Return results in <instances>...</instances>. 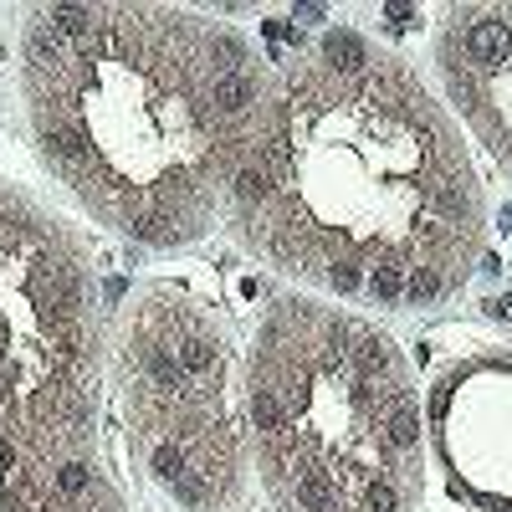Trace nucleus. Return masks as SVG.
Segmentation results:
<instances>
[{"instance_id": "2", "label": "nucleus", "mask_w": 512, "mask_h": 512, "mask_svg": "<svg viewBox=\"0 0 512 512\" xmlns=\"http://www.w3.org/2000/svg\"><path fill=\"white\" fill-rule=\"evenodd\" d=\"M272 62L190 6L57 0L21 26L36 164L103 231L149 251L226 221Z\"/></svg>"}, {"instance_id": "1", "label": "nucleus", "mask_w": 512, "mask_h": 512, "mask_svg": "<svg viewBox=\"0 0 512 512\" xmlns=\"http://www.w3.org/2000/svg\"><path fill=\"white\" fill-rule=\"evenodd\" d=\"M226 226L328 303L436 308L482 262L487 195L420 72L328 26L272 62Z\"/></svg>"}, {"instance_id": "7", "label": "nucleus", "mask_w": 512, "mask_h": 512, "mask_svg": "<svg viewBox=\"0 0 512 512\" xmlns=\"http://www.w3.org/2000/svg\"><path fill=\"white\" fill-rule=\"evenodd\" d=\"M431 62L466 134L512 180V6H446Z\"/></svg>"}, {"instance_id": "6", "label": "nucleus", "mask_w": 512, "mask_h": 512, "mask_svg": "<svg viewBox=\"0 0 512 512\" xmlns=\"http://www.w3.org/2000/svg\"><path fill=\"white\" fill-rule=\"evenodd\" d=\"M425 446L477 512H512V349H472L431 379Z\"/></svg>"}, {"instance_id": "5", "label": "nucleus", "mask_w": 512, "mask_h": 512, "mask_svg": "<svg viewBox=\"0 0 512 512\" xmlns=\"http://www.w3.org/2000/svg\"><path fill=\"white\" fill-rule=\"evenodd\" d=\"M108 379L139 477L185 512H236L251 446L231 318L180 282H149L113 323Z\"/></svg>"}, {"instance_id": "4", "label": "nucleus", "mask_w": 512, "mask_h": 512, "mask_svg": "<svg viewBox=\"0 0 512 512\" xmlns=\"http://www.w3.org/2000/svg\"><path fill=\"white\" fill-rule=\"evenodd\" d=\"M103 395L93 246L41 195L0 180V512H128Z\"/></svg>"}, {"instance_id": "3", "label": "nucleus", "mask_w": 512, "mask_h": 512, "mask_svg": "<svg viewBox=\"0 0 512 512\" xmlns=\"http://www.w3.org/2000/svg\"><path fill=\"white\" fill-rule=\"evenodd\" d=\"M246 446L272 512H415L425 410L379 323L287 292L246 349Z\"/></svg>"}, {"instance_id": "8", "label": "nucleus", "mask_w": 512, "mask_h": 512, "mask_svg": "<svg viewBox=\"0 0 512 512\" xmlns=\"http://www.w3.org/2000/svg\"><path fill=\"white\" fill-rule=\"evenodd\" d=\"M492 313H497L502 323H512V287H507V292L497 297V303H492Z\"/></svg>"}]
</instances>
